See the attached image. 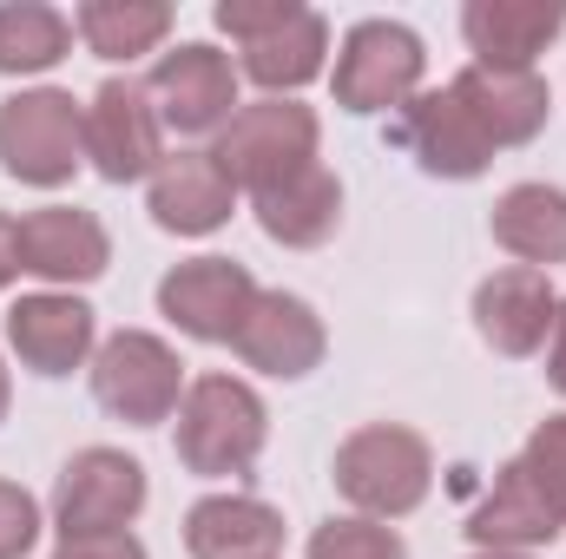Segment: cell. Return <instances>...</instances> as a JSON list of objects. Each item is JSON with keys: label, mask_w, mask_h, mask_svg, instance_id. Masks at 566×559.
Returning a JSON list of instances; mask_svg holds the SVG:
<instances>
[{"label": "cell", "mask_w": 566, "mask_h": 559, "mask_svg": "<svg viewBox=\"0 0 566 559\" xmlns=\"http://www.w3.org/2000/svg\"><path fill=\"white\" fill-rule=\"evenodd\" d=\"M468 559H534V553H468Z\"/></svg>", "instance_id": "obj_33"}, {"label": "cell", "mask_w": 566, "mask_h": 559, "mask_svg": "<svg viewBox=\"0 0 566 559\" xmlns=\"http://www.w3.org/2000/svg\"><path fill=\"white\" fill-rule=\"evenodd\" d=\"M251 303H258V277L231 257H191L158 277V316L178 323L191 342H231Z\"/></svg>", "instance_id": "obj_12"}, {"label": "cell", "mask_w": 566, "mask_h": 559, "mask_svg": "<svg viewBox=\"0 0 566 559\" xmlns=\"http://www.w3.org/2000/svg\"><path fill=\"white\" fill-rule=\"evenodd\" d=\"M310 559H409V547H402V534L389 520L349 514V520H323L310 534Z\"/></svg>", "instance_id": "obj_26"}, {"label": "cell", "mask_w": 566, "mask_h": 559, "mask_svg": "<svg viewBox=\"0 0 566 559\" xmlns=\"http://www.w3.org/2000/svg\"><path fill=\"white\" fill-rule=\"evenodd\" d=\"M113 264V238L80 204H46L20 218V271L40 283H93Z\"/></svg>", "instance_id": "obj_17"}, {"label": "cell", "mask_w": 566, "mask_h": 559, "mask_svg": "<svg viewBox=\"0 0 566 559\" xmlns=\"http://www.w3.org/2000/svg\"><path fill=\"white\" fill-rule=\"evenodd\" d=\"M448 86H454V93H461V106L481 119V133L494 139V151L541 139V126H547V113H554V93H547V80H541V73L461 66Z\"/></svg>", "instance_id": "obj_20"}, {"label": "cell", "mask_w": 566, "mask_h": 559, "mask_svg": "<svg viewBox=\"0 0 566 559\" xmlns=\"http://www.w3.org/2000/svg\"><path fill=\"white\" fill-rule=\"evenodd\" d=\"M7 402H13V382H7V362H0V421H7Z\"/></svg>", "instance_id": "obj_32"}, {"label": "cell", "mask_w": 566, "mask_h": 559, "mask_svg": "<svg viewBox=\"0 0 566 559\" xmlns=\"http://www.w3.org/2000/svg\"><path fill=\"white\" fill-rule=\"evenodd\" d=\"M316 145H323V119L303 106V99H251L231 113V126L218 133V165L231 171L238 191H271L290 171L316 165Z\"/></svg>", "instance_id": "obj_6"}, {"label": "cell", "mask_w": 566, "mask_h": 559, "mask_svg": "<svg viewBox=\"0 0 566 559\" xmlns=\"http://www.w3.org/2000/svg\"><path fill=\"white\" fill-rule=\"evenodd\" d=\"M488 231L527 271H554V264H566V191L560 184H541V178L507 184L494 198V211H488Z\"/></svg>", "instance_id": "obj_23"}, {"label": "cell", "mask_w": 566, "mask_h": 559, "mask_svg": "<svg viewBox=\"0 0 566 559\" xmlns=\"http://www.w3.org/2000/svg\"><path fill=\"white\" fill-rule=\"evenodd\" d=\"M251 204H258V224H264L271 244H283V251H316L343 224V178L329 165H303L283 184L258 191Z\"/></svg>", "instance_id": "obj_21"}, {"label": "cell", "mask_w": 566, "mask_h": 559, "mask_svg": "<svg viewBox=\"0 0 566 559\" xmlns=\"http://www.w3.org/2000/svg\"><path fill=\"white\" fill-rule=\"evenodd\" d=\"M560 0H468L461 7V33L474 46V66H501V73H534V60L560 40Z\"/></svg>", "instance_id": "obj_18"}, {"label": "cell", "mask_w": 566, "mask_h": 559, "mask_svg": "<svg viewBox=\"0 0 566 559\" xmlns=\"http://www.w3.org/2000/svg\"><path fill=\"white\" fill-rule=\"evenodd\" d=\"M231 349H238V362L258 369V376L303 382V376L323 362L329 336H323V316H316L303 296H290V289H258V303L244 309Z\"/></svg>", "instance_id": "obj_14"}, {"label": "cell", "mask_w": 566, "mask_h": 559, "mask_svg": "<svg viewBox=\"0 0 566 559\" xmlns=\"http://www.w3.org/2000/svg\"><path fill=\"white\" fill-rule=\"evenodd\" d=\"M171 7L165 0H86L73 13V33L86 40L93 60H139V53H158L165 33H171Z\"/></svg>", "instance_id": "obj_24"}, {"label": "cell", "mask_w": 566, "mask_h": 559, "mask_svg": "<svg viewBox=\"0 0 566 559\" xmlns=\"http://www.w3.org/2000/svg\"><path fill=\"white\" fill-rule=\"evenodd\" d=\"M145 93H151L165 133L205 139V133H224L231 113H238V66H231V53H218L205 40H185V46L158 53Z\"/></svg>", "instance_id": "obj_8"}, {"label": "cell", "mask_w": 566, "mask_h": 559, "mask_svg": "<svg viewBox=\"0 0 566 559\" xmlns=\"http://www.w3.org/2000/svg\"><path fill=\"white\" fill-rule=\"evenodd\" d=\"M40 540V500L13 481H0V559H27Z\"/></svg>", "instance_id": "obj_28"}, {"label": "cell", "mask_w": 566, "mask_h": 559, "mask_svg": "<svg viewBox=\"0 0 566 559\" xmlns=\"http://www.w3.org/2000/svg\"><path fill=\"white\" fill-rule=\"evenodd\" d=\"M560 514L547 507V494L527 481V467L521 461H507L501 474H494V487L474 500V514H468V540L481 547V553H534V547H554L560 540Z\"/></svg>", "instance_id": "obj_19"}, {"label": "cell", "mask_w": 566, "mask_h": 559, "mask_svg": "<svg viewBox=\"0 0 566 559\" xmlns=\"http://www.w3.org/2000/svg\"><path fill=\"white\" fill-rule=\"evenodd\" d=\"M73 53V20L46 0H7L0 7V73L7 80H27V73H46Z\"/></svg>", "instance_id": "obj_25"}, {"label": "cell", "mask_w": 566, "mask_h": 559, "mask_svg": "<svg viewBox=\"0 0 566 559\" xmlns=\"http://www.w3.org/2000/svg\"><path fill=\"white\" fill-rule=\"evenodd\" d=\"M185 362L165 336L151 329H119L99 342L93 356V402L113 421H133V428H158V421L178 415L185 402Z\"/></svg>", "instance_id": "obj_7"}, {"label": "cell", "mask_w": 566, "mask_h": 559, "mask_svg": "<svg viewBox=\"0 0 566 559\" xmlns=\"http://www.w3.org/2000/svg\"><path fill=\"white\" fill-rule=\"evenodd\" d=\"M211 20L244 46V80H258L264 99H290L329 66V20L303 0H218Z\"/></svg>", "instance_id": "obj_1"}, {"label": "cell", "mask_w": 566, "mask_h": 559, "mask_svg": "<svg viewBox=\"0 0 566 559\" xmlns=\"http://www.w3.org/2000/svg\"><path fill=\"white\" fill-rule=\"evenodd\" d=\"M20 277V218L0 211V289Z\"/></svg>", "instance_id": "obj_30"}, {"label": "cell", "mask_w": 566, "mask_h": 559, "mask_svg": "<svg viewBox=\"0 0 566 559\" xmlns=\"http://www.w3.org/2000/svg\"><path fill=\"white\" fill-rule=\"evenodd\" d=\"M185 553L191 559H277L283 514L251 494H211L185 514Z\"/></svg>", "instance_id": "obj_22"}, {"label": "cell", "mask_w": 566, "mask_h": 559, "mask_svg": "<svg viewBox=\"0 0 566 559\" xmlns=\"http://www.w3.org/2000/svg\"><path fill=\"white\" fill-rule=\"evenodd\" d=\"M86 165L106 184H133L165 165V126L145 80H106L86 99Z\"/></svg>", "instance_id": "obj_10"}, {"label": "cell", "mask_w": 566, "mask_h": 559, "mask_svg": "<svg viewBox=\"0 0 566 559\" xmlns=\"http://www.w3.org/2000/svg\"><path fill=\"white\" fill-rule=\"evenodd\" d=\"M554 316H560V289H554L547 271L507 264V271H494V277L474 289V329L507 362H527L534 349H547Z\"/></svg>", "instance_id": "obj_15"}, {"label": "cell", "mask_w": 566, "mask_h": 559, "mask_svg": "<svg viewBox=\"0 0 566 559\" xmlns=\"http://www.w3.org/2000/svg\"><path fill=\"white\" fill-rule=\"evenodd\" d=\"M145 211H151V224L171 231V238H211V231L231 224L238 184H231V171H224L211 151H171V158L151 171Z\"/></svg>", "instance_id": "obj_16"}, {"label": "cell", "mask_w": 566, "mask_h": 559, "mask_svg": "<svg viewBox=\"0 0 566 559\" xmlns=\"http://www.w3.org/2000/svg\"><path fill=\"white\" fill-rule=\"evenodd\" d=\"M53 559H145V540L126 527V534H80V540H60Z\"/></svg>", "instance_id": "obj_29"}, {"label": "cell", "mask_w": 566, "mask_h": 559, "mask_svg": "<svg viewBox=\"0 0 566 559\" xmlns=\"http://www.w3.org/2000/svg\"><path fill=\"white\" fill-rule=\"evenodd\" d=\"M145 514V467L119 447H80L53 481V527L60 540L80 534H126Z\"/></svg>", "instance_id": "obj_9"}, {"label": "cell", "mask_w": 566, "mask_h": 559, "mask_svg": "<svg viewBox=\"0 0 566 559\" xmlns=\"http://www.w3.org/2000/svg\"><path fill=\"white\" fill-rule=\"evenodd\" d=\"M422 73H428V53H422V33L402 27V20H356L336 46V106L369 119V113H402L416 93H422Z\"/></svg>", "instance_id": "obj_5"}, {"label": "cell", "mask_w": 566, "mask_h": 559, "mask_svg": "<svg viewBox=\"0 0 566 559\" xmlns=\"http://www.w3.org/2000/svg\"><path fill=\"white\" fill-rule=\"evenodd\" d=\"M271 441L264 395L238 376H198L178 402V461L198 481H238Z\"/></svg>", "instance_id": "obj_2"}, {"label": "cell", "mask_w": 566, "mask_h": 559, "mask_svg": "<svg viewBox=\"0 0 566 559\" xmlns=\"http://www.w3.org/2000/svg\"><path fill=\"white\" fill-rule=\"evenodd\" d=\"M547 382L566 395V296H560V316H554V336H547Z\"/></svg>", "instance_id": "obj_31"}, {"label": "cell", "mask_w": 566, "mask_h": 559, "mask_svg": "<svg viewBox=\"0 0 566 559\" xmlns=\"http://www.w3.org/2000/svg\"><path fill=\"white\" fill-rule=\"evenodd\" d=\"M514 461L527 467V481L547 494V507L566 520V415H547V421H541Z\"/></svg>", "instance_id": "obj_27"}, {"label": "cell", "mask_w": 566, "mask_h": 559, "mask_svg": "<svg viewBox=\"0 0 566 559\" xmlns=\"http://www.w3.org/2000/svg\"><path fill=\"white\" fill-rule=\"evenodd\" d=\"M396 139H402V151L422 165L428 178L468 184V178H481V171L494 165V139L481 133V119L461 106L454 86L416 93V99L402 106V119H396Z\"/></svg>", "instance_id": "obj_13"}, {"label": "cell", "mask_w": 566, "mask_h": 559, "mask_svg": "<svg viewBox=\"0 0 566 559\" xmlns=\"http://www.w3.org/2000/svg\"><path fill=\"white\" fill-rule=\"evenodd\" d=\"M7 349L33 376H73L99 356V316L73 289H33L7 309Z\"/></svg>", "instance_id": "obj_11"}, {"label": "cell", "mask_w": 566, "mask_h": 559, "mask_svg": "<svg viewBox=\"0 0 566 559\" xmlns=\"http://www.w3.org/2000/svg\"><path fill=\"white\" fill-rule=\"evenodd\" d=\"M336 494L363 514V520H402L416 514L434 487V454L416 428L402 421H369L356 428L343 447H336V467H329Z\"/></svg>", "instance_id": "obj_3"}, {"label": "cell", "mask_w": 566, "mask_h": 559, "mask_svg": "<svg viewBox=\"0 0 566 559\" xmlns=\"http://www.w3.org/2000/svg\"><path fill=\"white\" fill-rule=\"evenodd\" d=\"M80 165H86V106L73 93L33 86L0 106V171L7 178L33 191H60Z\"/></svg>", "instance_id": "obj_4"}]
</instances>
